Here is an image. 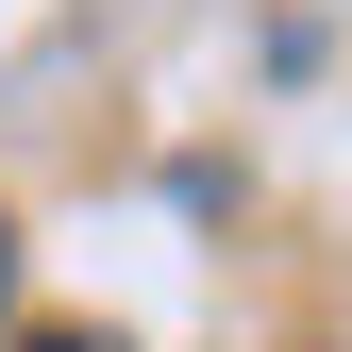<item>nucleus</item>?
Segmentation results:
<instances>
[{
	"mask_svg": "<svg viewBox=\"0 0 352 352\" xmlns=\"http://www.w3.org/2000/svg\"><path fill=\"white\" fill-rule=\"evenodd\" d=\"M17 352H118V336H84V319H51V336H17Z\"/></svg>",
	"mask_w": 352,
	"mask_h": 352,
	"instance_id": "f257e3e1",
	"label": "nucleus"
},
{
	"mask_svg": "<svg viewBox=\"0 0 352 352\" xmlns=\"http://www.w3.org/2000/svg\"><path fill=\"white\" fill-rule=\"evenodd\" d=\"M0 285H17V252H0Z\"/></svg>",
	"mask_w": 352,
	"mask_h": 352,
	"instance_id": "f03ea898",
	"label": "nucleus"
}]
</instances>
